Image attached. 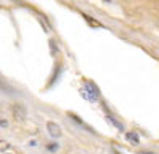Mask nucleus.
Listing matches in <instances>:
<instances>
[{
    "mask_svg": "<svg viewBox=\"0 0 159 154\" xmlns=\"http://www.w3.org/2000/svg\"><path fill=\"white\" fill-rule=\"evenodd\" d=\"M80 94H81L88 102H97L99 99V91H97V87L94 84H91V83H86L84 87L80 89Z\"/></svg>",
    "mask_w": 159,
    "mask_h": 154,
    "instance_id": "nucleus-1",
    "label": "nucleus"
},
{
    "mask_svg": "<svg viewBox=\"0 0 159 154\" xmlns=\"http://www.w3.org/2000/svg\"><path fill=\"white\" fill-rule=\"evenodd\" d=\"M46 129L49 132L51 137H54V138H59L62 135V129H61V125L57 122H52V121H48L46 122Z\"/></svg>",
    "mask_w": 159,
    "mask_h": 154,
    "instance_id": "nucleus-2",
    "label": "nucleus"
},
{
    "mask_svg": "<svg viewBox=\"0 0 159 154\" xmlns=\"http://www.w3.org/2000/svg\"><path fill=\"white\" fill-rule=\"evenodd\" d=\"M13 114H15V118L19 119V121H22V119L25 118V111H24V108H22L21 105H16V107H15V111H13Z\"/></svg>",
    "mask_w": 159,
    "mask_h": 154,
    "instance_id": "nucleus-3",
    "label": "nucleus"
},
{
    "mask_svg": "<svg viewBox=\"0 0 159 154\" xmlns=\"http://www.w3.org/2000/svg\"><path fill=\"white\" fill-rule=\"evenodd\" d=\"M126 138H127V142H130L132 145H139L140 143V138H139L137 132H127L126 134Z\"/></svg>",
    "mask_w": 159,
    "mask_h": 154,
    "instance_id": "nucleus-4",
    "label": "nucleus"
},
{
    "mask_svg": "<svg viewBox=\"0 0 159 154\" xmlns=\"http://www.w3.org/2000/svg\"><path fill=\"white\" fill-rule=\"evenodd\" d=\"M11 146L8 142H5V140H0V151H8Z\"/></svg>",
    "mask_w": 159,
    "mask_h": 154,
    "instance_id": "nucleus-5",
    "label": "nucleus"
},
{
    "mask_svg": "<svg viewBox=\"0 0 159 154\" xmlns=\"http://www.w3.org/2000/svg\"><path fill=\"white\" fill-rule=\"evenodd\" d=\"M48 149H49V151H57V145H56V143H54V145H49Z\"/></svg>",
    "mask_w": 159,
    "mask_h": 154,
    "instance_id": "nucleus-6",
    "label": "nucleus"
}]
</instances>
